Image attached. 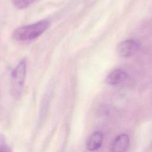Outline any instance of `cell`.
I'll return each instance as SVG.
<instances>
[{
  "mask_svg": "<svg viewBox=\"0 0 152 152\" xmlns=\"http://www.w3.org/2000/svg\"><path fill=\"white\" fill-rule=\"evenodd\" d=\"M48 20H42L36 23L17 28L12 33V38L19 42L32 41L41 36L49 27Z\"/></svg>",
  "mask_w": 152,
  "mask_h": 152,
  "instance_id": "cell-1",
  "label": "cell"
},
{
  "mask_svg": "<svg viewBox=\"0 0 152 152\" xmlns=\"http://www.w3.org/2000/svg\"><path fill=\"white\" fill-rule=\"evenodd\" d=\"M27 71V59H22L11 75L10 91L14 98L19 97L23 93Z\"/></svg>",
  "mask_w": 152,
  "mask_h": 152,
  "instance_id": "cell-2",
  "label": "cell"
},
{
  "mask_svg": "<svg viewBox=\"0 0 152 152\" xmlns=\"http://www.w3.org/2000/svg\"><path fill=\"white\" fill-rule=\"evenodd\" d=\"M140 49V43L135 39H128L117 46L118 53L122 57H129L137 53Z\"/></svg>",
  "mask_w": 152,
  "mask_h": 152,
  "instance_id": "cell-3",
  "label": "cell"
},
{
  "mask_svg": "<svg viewBox=\"0 0 152 152\" xmlns=\"http://www.w3.org/2000/svg\"><path fill=\"white\" fill-rule=\"evenodd\" d=\"M128 74L122 69H115L110 72L107 76V82L113 86H117L124 83L128 78Z\"/></svg>",
  "mask_w": 152,
  "mask_h": 152,
  "instance_id": "cell-4",
  "label": "cell"
},
{
  "mask_svg": "<svg viewBox=\"0 0 152 152\" xmlns=\"http://www.w3.org/2000/svg\"><path fill=\"white\" fill-rule=\"evenodd\" d=\"M129 145V138L128 135L122 134L116 137L112 145V151L122 152L127 150Z\"/></svg>",
  "mask_w": 152,
  "mask_h": 152,
  "instance_id": "cell-5",
  "label": "cell"
},
{
  "mask_svg": "<svg viewBox=\"0 0 152 152\" xmlns=\"http://www.w3.org/2000/svg\"><path fill=\"white\" fill-rule=\"evenodd\" d=\"M103 140V134L101 131L93 132L87 139L86 148L90 151L98 150L102 145Z\"/></svg>",
  "mask_w": 152,
  "mask_h": 152,
  "instance_id": "cell-6",
  "label": "cell"
},
{
  "mask_svg": "<svg viewBox=\"0 0 152 152\" xmlns=\"http://www.w3.org/2000/svg\"><path fill=\"white\" fill-rule=\"evenodd\" d=\"M39 0H11L14 7L18 10H23L28 8Z\"/></svg>",
  "mask_w": 152,
  "mask_h": 152,
  "instance_id": "cell-7",
  "label": "cell"
},
{
  "mask_svg": "<svg viewBox=\"0 0 152 152\" xmlns=\"http://www.w3.org/2000/svg\"><path fill=\"white\" fill-rule=\"evenodd\" d=\"M10 147L7 144L6 139L2 134H0V151H11Z\"/></svg>",
  "mask_w": 152,
  "mask_h": 152,
  "instance_id": "cell-8",
  "label": "cell"
}]
</instances>
